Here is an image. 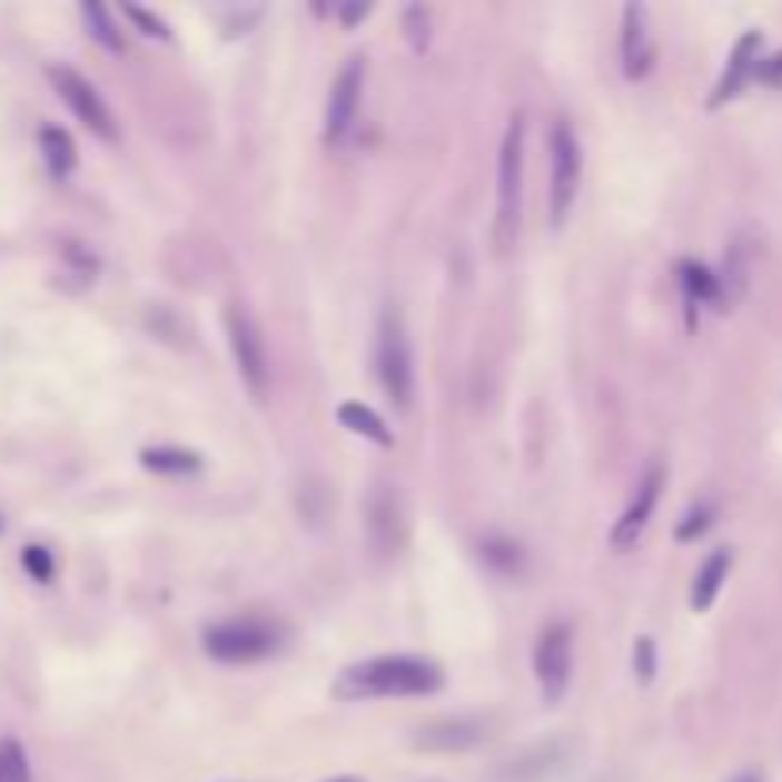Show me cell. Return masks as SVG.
<instances>
[{
  "label": "cell",
  "mask_w": 782,
  "mask_h": 782,
  "mask_svg": "<svg viewBox=\"0 0 782 782\" xmlns=\"http://www.w3.org/2000/svg\"><path fill=\"white\" fill-rule=\"evenodd\" d=\"M661 485H664V469L649 466V474L637 482V493H634V501H630V508L622 512V519L615 523V531H611V546L630 550L642 538V531L649 527V515L656 508V496H661Z\"/></svg>",
  "instance_id": "obj_11"
},
{
  "label": "cell",
  "mask_w": 782,
  "mask_h": 782,
  "mask_svg": "<svg viewBox=\"0 0 782 782\" xmlns=\"http://www.w3.org/2000/svg\"><path fill=\"white\" fill-rule=\"evenodd\" d=\"M482 741V722H469V717H455V722H435L428 729H420L416 744L432 752H455V749H469V744Z\"/></svg>",
  "instance_id": "obj_14"
},
{
  "label": "cell",
  "mask_w": 782,
  "mask_h": 782,
  "mask_svg": "<svg viewBox=\"0 0 782 782\" xmlns=\"http://www.w3.org/2000/svg\"><path fill=\"white\" fill-rule=\"evenodd\" d=\"M363 81H367V61L363 58L344 61V69L333 81V92H328V108H325V138L333 141V146H340V141L352 135L355 115H359V100H363Z\"/></svg>",
  "instance_id": "obj_9"
},
{
  "label": "cell",
  "mask_w": 782,
  "mask_h": 782,
  "mask_svg": "<svg viewBox=\"0 0 782 782\" xmlns=\"http://www.w3.org/2000/svg\"><path fill=\"white\" fill-rule=\"evenodd\" d=\"M340 424L348 432L363 435V439L378 443V447H389V443H394V435H389V428L382 424V416L375 413V408H367V405H359V402L340 405Z\"/></svg>",
  "instance_id": "obj_18"
},
{
  "label": "cell",
  "mask_w": 782,
  "mask_h": 782,
  "mask_svg": "<svg viewBox=\"0 0 782 782\" xmlns=\"http://www.w3.org/2000/svg\"><path fill=\"white\" fill-rule=\"evenodd\" d=\"M710 515H714V512H710L706 504H699V508H691V512H687V519L680 523V538H695V535H702V531L710 527Z\"/></svg>",
  "instance_id": "obj_26"
},
{
  "label": "cell",
  "mask_w": 782,
  "mask_h": 782,
  "mask_svg": "<svg viewBox=\"0 0 782 782\" xmlns=\"http://www.w3.org/2000/svg\"><path fill=\"white\" fill-rule=\"evenodd\" d=\"M755 69H760V31H749L733 47V55H729V66H725V73H722V81H717L714 96H710V108H722L725 100L741 96L744 85H749L752 77H755Z\"/></svg>",
  "instance_id": "obj_13"
},
{
  "label": "cell",
  "mask_w": 782,
  "mask_h": 782,
  "mask_svg": "<svg viewBox=\"0 0 782 782\" xmlns=\"http://www.w3.org/2000/svg\"><path fill=\"white\" fill-rule=\"evenodd\" d=\"M443 672L439 664L424 656H375V661L352 664L336 680L340 699H405V695H432L439 691Z\"/></svg>",
  "instance_id": "obj_1"
},
{
  "label": "cell",
  "mask_w": 782,
  "mask_h": 782,
  "mask_svg": "<svg viewBox=\"0 0 782 782\" xmlns=\"http://www.w3.org/2000/svg\"><path fill=\"white\" fill-rule=\"evenodd\" d=\"M680 279H683V290H687V301L691 306H722L725 301V290H722V279L714 271H706L702 264L695 260H683L680 264Z\"/></svg>",
  "instance_id": "obj_17"
},
{
  "label": "cell",
  "mask_w": 782,
  "mask_h": 782,
  "mask_svg": "<svg viewBox=\"0 0 782 782\" xmlns=\"http://www.w3.org/2000/svg\"><path fill=\"white\" fill-rule=\"evenodd\" d=\"M47 77H50V85H55V92L61 96V103L77 115V122H85V127L103 141L115 138V119H111L108 103H103V96L96 92V85L88 81L85 73H77V69H69V66H50Z\"/></svg>",
  "instance_id": "obj_7"
},
{
  "label": "cell",
  "mask_w": 782,
  "mask_h": 782,
  "mask_svg": "<svg viewBox=\"0 0 782 782\" xmlns=\"http://www.w3.org/2000/svg\"><path fill=\"white\" fill-rule=\"evenodd\" d=\"M729 550H714V554L702 562V568L695 573V588H691V607L695 611H710V603L717 600V592H722L725 576H729Z\"/></svg>",
  "instance_id": "obj_15"
},
{
  "label": "cell",
  "mask_w": 782,
  "mask_h": 782,
  "mask_svg": "<svg viewBox=\"0 0 782 782\" xmlns=\"http://www.w3.org/2000/svg\"><path fill=\"white\" fill-rule=\"evenodd\" d=\"M755 73H760V81H763V85L782 88V55L768 58V61H760V69H755Z\"/></svg>",
  "instance_id": "obj_28"
},
{
  "label": "cell",
  "mask_w": 782,
  "mask_h": 782,
  "mask_svg": "<svg viewBox=\"0 0 782 782\" xmlns=\"http://www.w3.org/2000/svg\"><path fill=\"white\" fill-rule=\"evenodd\" d=\"M535 675L546 702H562L573 680V630L565 622H550L535 645Z\"/></svg>",
  "instance_id": "obj_8"
},
{
  "label": "cell",
  "mask_w": 782,
  "mask_h": 782,
  "mask_svg": "<svg viewBox=\"0 0 782 782\" xmlns=\"http://www.w3.org/2000/svg\"><path fill=\"white\" fill-rule=\"evenodd\" d=\"M39 149H42V161H47L55 180H66V176L77 168V146L61 127H42L39 130Z\"/></svg>",
  "instance_id": "obj_16"
},
{
  "label": "cell",
  "mask_w": 782,
  "mask_h": 782,
  "mask_svg": "<svg viewBox=\"0 0 782 782\" xmlns=\"http://www.w3.org/2000/svg\"><path fill=\"white\" fill-rule=\"evenodd\" d=\"M576 188H581V141L565 119H557L550 130V221L554 226H565Z\"/></svg>",
  "instance_id": "obj_5"
},
{
  "label": "cell",
  "mask_w": 782,
  "mask_h": 782,
  "mask_svg": "<svg viewBox=\"0 0 782 782\" xmlns=\"http://www.w3.org/2000/svg\"><path fill=\"white\" fill-rule=\"evenodd\" d=\"M328 782H363V779H328Z\"/></svg>",
  "instance_id": "obj_30"
},
{
  "label": "cell",
  "mask_w": 782,
  "mask_h": 782,
  "mask_svg": "<svg viewBox=\"0 0 782 782\" xmlns=\"http://www.w3.org/2000/svg\"><path fill=\"white\" fill-rule=\"evenodd\" d=\"M122 12H127L130 20L138 23V28H141V34H154V39H161V42L168 39V28H165L161 20H157L154 12H146V8H138V4H127V8H122Z\"/></svg>",
  "instance_id": "obj_25"
},
{
  "label": "cell",
  "mask_w": 782,
  "mask_h": 782,
  "mask_svg": "<svg viewBox=\"0 0 782 782\" xmlns=\"http://www.w3.org/2000/svg\"><path fill=\"white\" fill-rule=\"evenodd\" d=\"M378 378L386 397L394 402V408H408V397H413V352H408V336H405V321L402 309L386 306L382 309V325H378Z\"/></svg>",
  "instance_id": "obj_3"
},
{
  "label": "cell",
  "mask_w": 782,
  "mask_h": 782,
  "mask_svg": "<svg viewBox=\"0 0 782 782\" xmlns=\"http://www.w3.org/2000/svg\"><path fill=\"white\" fill-rule=\"evenodd\" d=\"M367 535L378 554H394L402 546L405 512H402V496L389 485H375V493L367 496Z\"/></svg>",
  "instance_id": "obj_10"
},
{
  "label": "cell",
  "mask_w": 782,
  "mask_h": 782,
  "mask_svg": "<svg viewBox=\"0 0 782 782\" xmlns=\"http://www.w3.org/2000/svg\"><path fill=\"white\" fill-rule=\"evenodd\" d=\"M622 69H626L630 81H642L653 69V34H649L645 4L622 8Z\"/></svg>",
  "instance_id": "obj_12"
},
{
  "label": "cell",
  "mask_w": 782,
  "mask_h": 782,
  "mask_svg": "<svg viewBox=\"0 0 782 782\" xmlns=\"http://www.w3.org/2000/svg\"><path fill=\"white\" fill-rule=\"evenodd\" d=\"M279 649V626L268 618H229L207 630V653L221 664H248Z\"/></svg>",
  "instance_id": "obj_4"
},
{
  "label": "cell",
  "mask_w": 782,
  "mask_h": 782,
  "mask_svg": "<svg viewBox=\"0 0 782 782\" xmlns=\"http://www.w3.org/2000/svg\"><path fill=\"white\" fill-rule=\"evenodd\" d=\"M0 782H31V763L28 752L16 736L0 741Z\"/></svg>",
  "instance_id": "obj_21"
},
{
  "label": "cell",
  "mask_w": 782,
  "mask_h": 782,
  "mask_svg": "<svg viewBox=\"0 0 782 782\" xmlns=\"http://www.w3.org/2000/svg\"><path fill=\"white\" fill-rule=\"evenodd\" d=\"M23 568H28L39 584H47L50 576H55V557H50L47 546H28L23 550Z\"/></svg>",
  "instance_id": "obj_23"
},
{
  "label": "cell",
  "mask_w": 782,
  "mask_h": 782,
  "mask_svg": "<svg viewBox=\"0 0 782 782\" xmlns=\"http://www.w3.org/2000/svg\"><path fill=\"white\" fill-rule=\"evenodd\" d=\"M405 28H408V42H413L416 50L428 47V12H424V8H408Z\"/></svg>",
  "instance_id": "obj_24"
},
{
  "label": "cell",
  "mask_w": 782,
  "mask_h": 782,
  "mask_svg": "<svg viewBox=\"0 0 782 782\" xmlns=\"http://www.w3.org/2000/svg\"><path fill=\"white\" fill-rule=\"evenodd\" d=\"M482 550H485V562H493L501 573H515V568H519V546H515V542L488 538Z\"/></svg>",
  "instance_id": "obj_22"
},
{
  "label": "cell",
  "mask_w": 782,
  "mask_h": 782,
  "mask_svg": "<svg viewBox=\"0 0 782 782\" xmlns=\"http://www.w3.org/2000/svg\"><path fill=\"white\" fill-rule=\"evenodd\" d=\"M226 336H229V348H234V359H237V370L241 378L248 382L256 397L268 389V344H264V333L256 325L253 309L241 306V301H229L226 306Z\"/></svg>",
  "instance_id": "obj_6"
},
{
  "label": "cell",
  "mask_w": 782,
  "mask_h": 782,
  "mask_svg": "<svg viewBox=\"0 0 782 782\" xmlns=\"http://www.w3.org/2000/svg\"><path fill=\"white\" fill-rule=\"evenodd\" d=\"M81 20H85L88 34H92V39L100 42L103 50L119 55V50H122V34H119V28H115V20H111L108 8L96 4V0H85V4H81Z\"/></svg>",
  "instance_id": "obj_19"
},
{
  "label": "cell",
  "mask_w": 782,
  "mask_h": 782,
  "mask_svg": "<svg viewBox=\"0 0 782 782\" xmlns=\"http://www.w3.org/2000/svg\"><path fill=\"white\" fill-rule=\"evenodd\" d=\"M523 215V119L515 115L504 130L501 168H496V245L512 248Z\"/></svg>",
  "instance_id": "obj_2"
},
{
  "label": "cell",
  "mask_w": 782,
  "mask_h": 782,
  "mask_svg": "<svg viewBox=\"0 0 782 782\" xmlns=\"http://www.w3.org/2000/svg\"><path fill=\"white\" fill-rule=\"evenodd\" d=\"M733 782H760V779H755V775H741V779H733Z\"/></svg>",
  "instance_id": "obj_29"
},
{
  "label": "cell",
  "mask_w": 782,
  "mask_h": 782,
  "mask_svg": "<svg viewBox=\"0 0 782 782\" xmlns=\"http://www.w3.org/2000/svg\"><path fill=\"white\" fill-rule=\"evenodd\" d=\"M634 669H637V675H642V680L649 683L653 680V642H649V637H637V649H634Z\"/></svg>",
  "instance_id": "obj_27"
},
{
  "label": "cell",
  "mask_w": 782,
  "mask_h": 782,
  "mask_svg": "<svg viewBox=\"0 0 782 782\" xmlns=\"http://www.w3.org/2000/svg\"><path fill=\"white\" fill-rule=\"evenodd\" d=\"M141 466L157 469V474H195V469H199V455L180 451V447H154V451H141Z\"/></svg>",
  "instance_id": "obj_20"
}]
</instances>
